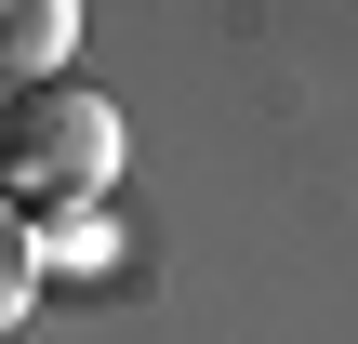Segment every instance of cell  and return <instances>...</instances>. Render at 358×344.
<instances>
[{
	"label": "cell",
	"instance_id": "cell-1",
	"mask_svg": "<svg viewBox=\"0 0 358 344\" xmlns=\"http://www.w3.org/2000/svg\"><path fill=\"white\" fill-rule=\"evenodd\" d=\"M106 186H120V106L106 93H66V80L0 93V199L13 212H93Z\"/></svg>",
	"mask_w": 358,
	"mask_h": 344
},
{
	"label": "cell",
	"instance_id": "cell-2",
	"mask_svg": "<svg viewBox=\"0 0 358 344\" xmlns=\"http://www.w3.org/2000/svg\"><path fill=\"white\" fill-rule=\"evenodd\" d=\"M66 40H80V0H0V93L66 80Z\"/></svg>",
	"mask_w": 358,
	"mask_h": 344
},
{
	"label": "cell",
	"instance_id": "cell-3",
	"mask_svg": "<svg viewBox=\"0 0 358 344\" xmlns=\"http://www.w3.org/2000/svg\"><path fill=\"white\" fill-rule=\"evenodd\" d=\"M27 305H40V225L0 199V331H27Z\"/></svg>",
	"mask_w": 358,
	"mask_h": 344
}]
</instances>
